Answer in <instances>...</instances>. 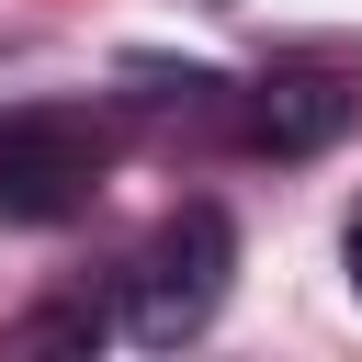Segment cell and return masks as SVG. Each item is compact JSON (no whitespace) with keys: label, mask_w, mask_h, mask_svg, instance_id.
<instances>
[{"label":"cell","mask_w":362,"mask_h":362,"mask_svg":"<svg viewBox=\"0 0 362 362\" xmlns=\"http://www.w3.org/2000/svg\"><path fill=\"white\" fill-rule=\"evenodd\" d=\"M226 113H238L249 147H272V158H317V147L362 113V57H351V45H294V57H272L249 90H226Z\"/></svg>","instance_id":"obj_3"},{"label":"cell","mask_w":362,"mask_h":362,"mask_svg":"<svg viewBox=\"0 0 362 362\" xmlns=\"http://www.w3.org/2000/svg\"><path fill=\"white\" fill-rule=\"evenodd\" d=\"M339 260H351V294H362V215H351V238H339Z\"/></svg>","instance_id":"obj_5"},{"label":"cell","mask_w":362,"mask_h":362,"mask_svg":"<svg viewBox=\"0 0 362 362\" xmlns=\"http://www.w3.org/2000/svg\"><path fill=\"white\" fill-rule=\"evenodd\" d=\"M90 339H102V305H34L11 328V351H90Z\"/></svg>","instance_id":"obj_4"},{"label":"cell","mask_w":362,"mask_h":362,"mask_svg":"<svg viewBox=\"0 0 362 362\" xmlns=\"http://www.w3.org/2000/svg\"><path fill=\"white\" fill-rule=\"evenodd\" d=\"M113 124L90 102H11L0 113V226H57L102 192Z\"/></svg>","instance_id":"obj_1"},{"label":"cell","mask_w":362,"mask_h":362,"mask_svg":"<svg viewBox=\"0 0 362 362\" xmlns=\"http://www.w3.org/2000/svg\"><path fill=\"white\" fill-rule=\"evenodd\" d=\"M226 272H238V226H226L215 204H181V215L136 249V272H124V328H136L147 351H181V339L226 305Z\"/></svg>","instance_id":"obj_2"}]
</instances>
